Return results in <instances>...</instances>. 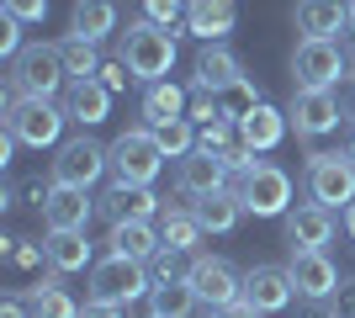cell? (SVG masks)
<instances>
[{"mask_svg":"<svg viewBox=\"0 0 355 318\" xmlns=\"http://www.w3.org/2000/svg\"><path fill=\"white\" fill-rule=\"evenodd\" d=\"M234 191L244 202V212H254V218H286L292 212V175L282 165H270V159H260Z\"/></svg>","mask_w":355,"mask_h":318,"instance_id":"7","label":"cell"},{"mask_svg":"<svg viewBox=\"0 0 355 318\" xmlns=\"http://www.w3.org/2000/svg\"><path fill=\"white\" fill-rule=\"evenodd\" d=\"M154 138H159V149L170 154V159H186V154L196 149V122L175 117V122H164V127H154Z\"/></svg>","mask_w":355,"mask_h":318,"instance_id":"33","label":"cell"},{"mask_svg":"<svg viewBox=\"0 0 355 318\" xmlns=\"http://www.w3.org/2000/svg\"><path fill=\"white\" fill-rule=\"evenodd\" d=\"M350 75V53L340 37H302L292 48V80L297 91H334Z\"/></svg>","mask_w":355,"mask_h":318,"instance_id":"4","label":"cell"},{"mask_svg":"<svg viewBox=\"0 0 355 318\" xmlns=\"http://www.w3.org/2000/svg\"><path fill=\"white\" fill-rule=\"evenodd\" d=\"M340 106H345V122H355V80H345V91H340Z\"/></svg>","mask_w":355,"mask_h":318,"instance_id":"43","label":"cell"},{"mask_svg":"<svg viewBox=\"0 0 355 318\" xmlns=\"http://www.w3.org/2000/svg\"><path fill=\"white\" fill-rule=\"evenodd\" d=\"M154 292V276H148L144 260L128 255H106L85 271V297L90 303H112V308H133Z\"/></svg>","mask_w":355,"mask_h":318,"instance_id":"1","label":"cell"},{"mask_svg":"<svg viewBox=\"0 0 355 318\" xmlns=\"http://www.w3.org/2000/svg\"><path fill=\"white\" fill-rule=\"evenodd\" d=\"M329 308H334V318H355V276L340 281V292L329 297Z\"/></svg>","mask_w":355,"mask_h":318,"instance_id":"38","label":"cell"},{"mask_svg":"<svg viewBox=\"0 0 355 318\" xmlns=\"http://www.w3.org/2000/svg\"><path fill=\"white\" fill-rule=\"evenodd\" d=\"M345 154H350V159H355V133H350V149H345Z\"/></svg>","mask_w":355,"mask_h":318,"instance_id":"46","label":"cell"},{"mask_svg":"<svg viewBox=\"0 0 355 318\" xmlns=\"http://www.w3.org/2000/svg\"><path fill=\"white\" fill-rule=\"evenodd\" d=\"M90 218H96V197L90 191H80V186H53L43 202V223L48 233H64V228H85Z\"/></svg>","mask_w":355,"mask_h":318,"instance_id":"17","label":"cell"},{"mask_svg":"<svg viewBox=\"0 0 355 318\" xmlns=\"http://www.w3.org/2000/svg\"><path fill=\"white\" fill-rule=\"evenodd\" d=\"M292 21L302 37H340L350 32V6L345 0H297Z\"/></svg>","mask_w":355,"mask_h":318,"instance_id":"18","label":"cell"},{"mask_svg":"<svg viewBox=\"0 0 355 318\" xmlns=\"http://www.w3.org/2000/svg\"><path fill=\"white\" fill-rule=\"evenodd\" d=\"M234 80H244V64H239L234 48L207 43L196 53V91H223V85H234Z\"/></svg>","mask_w":355,"mask_h":318,"instance_id":"23","label":"cell"},{"mask_svg":"<svg viewBox=\"0 0 355 318\" xmlns=\"http://www.w3.org/2000/svg\"><path fill=\"white\" fill-rule=\"evenodd\" d=\"M64 117L80 122V127H96V122H106V112H112V91H106L101 80H69V91H64Z\"/></svg>","mask_w":355,"mask_h":318,"instance_id":"19","label":"cell"},{"mask_svg":"<svg viewBox=\"0 0 355 318\" xmlns=\"http://www.w3.org/2000/svg\"><path fill=\"white\" fill-rule=\"evenodd\" d=\"M59 59H64V69H69V80H96L101 64H106L101 53H96V43H90V37H74V32L59 43Z\"/></svg>","mask_w":355,"mask_h":318,"instance_id":"32","label":"cell"},{"mask_svg":"<svg viewBox=\"0 0 355 318\" xmlns=\"http://www.w3.org/2000/svg\"><path fill=\"white\" fill-rule=\"evenodd\" d=\"M218 96V112H223V122H244L254 112V106L266 101V96H260V85H254L250 75L244 80H234V85H223V91H212Z\"/></svg>","mask_w":355,"mask_h":318,"instance_id":"31","label":"cell"},{"mask_svg":"<svg viewBox=\"0 0 355 318\" xmlns=\"http://www.w3.org/2000/svg\"><path fill=\"white\" fill-rule=\"evenodd\" d=\"M164 159H170V154L159 149L154 127H128V133H117V143H112V181L154 186V175L164 170Z\"/></svg>","mask_w":355,"mask_h":318,"instance_id":"6","label":"cell"},{"mask_svg":"<svg viewBox=\"0 0 355 318\" xmlns=\"http://www.w3.org/2000/svg\"><path fill=\"white\" fill-rule=\"evenodd\" d=\"M159 239H164V249L196 255V244L207 239V228H202V218H196L191 207H164L159 212Z\"/></svg>","mask_w":355,"mask_h":318,"instance_id":"26","label":"cell"},{"mask_svg":"<svg viewBox=\"0 0 355 318\" xmlns=\"http://www.w3.org/2000/svg\"><path fill=\"white\" fill-rule=\"evenodd\" d=\"M207 318H266V313H260V308H250L244 297H239V303H228V308H212Z\"/></svg>","mask_w":355,"mask_h":318,"instance_id":"40","label":"cell"},{"mask_svg":"<svg viewBox=\"0 0 355 318\" xmlns=\"http://www.w3.org/2000/svg\"><path fill=\"white\" fill-rule=\"evenodd\" d=\"M164 249L159 228L154 223H112V233H106V255H128V260H154Z\"/></svg>","mask_w":355,"mask_h":318,"instance_id":"22","label":"cell"},{"mask_svg":"<svg viewBox=\"0 0 355 318\" xmlns=\"http://www.w3.org/2000/svg\"><path fill=\"white\" fill-rule=\"evenodd\" d=\"M345 6H350V21H355V0H345Z\"/></svg>","mask_w":355,"mask_h":318,"instance_id":"47","label":"cell"},{"mask_svg":"<svg viewBox=\"0 0 355 318\" xmlns=\"http://www.w3.org/2000/svg\"><path fill=\"white\" fill-rule=\"evenodd\" d=\"M96 212L106 223H154L164 212V202L154 197V186H128V181H112L106 197H96Z\"/></svg>","mask_w":355,"mask_h":318,"instance_id":"14","label":"cell"},{"mask_svg":"<svg viewBox=\"0 0 355 318\" xmlns=\"http://www.w3.org/2000/svg\"><path fill=\"white\" fill-rule=\"evenodd\" d=\"M191 212L202 218V228H207V233H234L239 218H244V202H239V191L228 186V191H212V197L191 202Z\"/></svg>","mask_w":355,"mask_h":318,"instance_id":"28","label":"cell"},{"mask_svg":"<svg viewBox=\"0 0 355 318\" xmlns=\"http://www.w3.org/2000/svg\"><path fill=\"white\" fill-rule=\"evenodd\" d=\"M122 64L144 85L170 80V69H175V37H170V27H154L148 16H138L133 27L122 32Z\"/></svg>","mask_w":355,"mask_h":318,"instance_id":"3","label":"cell"},{"mask_svg":"<svg viewBox=\"0 0 355 318\" xmlns=\"http://www.w3.org/2000/svg\"><path fill=\"white\" fill-rule=\"evenodd\" d=\"M186 6L191 0H144V16L154 27H175V21H186Z\"/></svg>","mask_w":355,"mask_h":318,"instance_id":"35","label":"cell"},{"mask_svg":"<svg viewBox=\"0 0 355 318\" xmlns=\"http://www.w3.org/2000/svg\"><path fill=\"white\" fill-rule=\"evenodd\" d=\"M297 297L292 287V271L286 265H250L244 271V303L260 308V313H286Z\"/></svg>","mask_w":355,"mask_h":318,"instance_id":"15","label":"cell"},{"mask_svg":"<svg viewBox=\"0 0 355 318\" xmlns=\"http://www.w3.org/2000/svg\"><path fill=\"white\" fill-rule=\"evenodd\" d=\"M308 197L318 202V207H350L355 202V159L350 154H308Z\"/></svg>","mask_w":355,"mask_h":318,"instance_id":"9","label":"cell"},{"mask_svg":"<svg viewBox=\"0 0 355 318\" xmlns=\"http://www.w3.org/2000/svg\"><path fill=\"white\" fill-rule=\"evenodd\" d=\"M175 186L180 197H212V191H228L234 186V175H228V165H223V154H207V149H191L186 159H175Z\"/></svg>","mask_w":355,"mask_h":318,"instance_id":"13","label":"cell"},{"mask_svg":"<svg viewBox=\"0 0 355 318\" xmlns=\"http://www.w3.org/2000/svg\"><path fill=\"white\" fill-rule=\"evenodd\" d=\"M286 271H292V287L302 303H329L340 292V271L324 249H286Z\"/></svg>","mask_w":355,"mask_h":318,"instance_id":"12","label":"cell"},{"mask_svg":"<svg viewBox=\"0 0 355 318\" xmlns=\"http://www.w3.org/2000/svg\"><path fill=\"white\" fill-rule=\"evenodd\" d=\"M0 318H32L27 297H6V303H0Z\"/></svg>","mask_w":355,"mask_h":318,"instance_id":"42","label":"cell"},{"mask_svg":"<svg viewBox=\"0 0 355 318\" xmlns=\"http://www.w3.org/2000/svg\"><path fill=\"white\" fill-rule=\"evenodd\" d=\"M106 170H112V149L96 143L90 133L59 143V154H53V186H80V191H90Z\"/></svg>","mask_w":355,"mask_h":318,"instance_id":"8","label":"cell"},{"mask_svg":"<svg viewBox=\"0 0 355 318\" xmlns=\"http://www.w3.org/2000/svg\"><path fill=\"white\" fill-rule=\"evenodd\" d=\"M286 127H292V122H286V112H276L270 101H260L250 117L239 122V138H244L254 154H266V149H276V143L286 138Z\"/></svg>","mask_w":355,"mask_h":318,"instance_id":"24","label":"cell"},{"mask_svg":"<svg viewBox=\"0 0 355 318\" xmlns=\"http://www.w3.org/2000/svg\"><path fill=\"white\" fill-rule=\"evenodd\" d=\"M234 21H239L234 0H191V6H186V27H191V37H202V43H223V37L234 32Z\"/></svg>","mask_w":355,"mask_h":318,"instance_id":"21","label":"cell"},{"mask_svg":"<svg viewBox=\"0 0 355 318\" xmlns=\"http://www.w3.org/2000/svg\"><path fill=\"white\" fill-rule=\"evenodd\" d=\"M175 117H191L186 91H180L175 80H154V85H144V127H164V122H175Z\"/></svg>","mask_w":355,"mask_h":318,"instance_id":"25","label":"cell"},{"mask_svg":"<svg viewBox=\"0 0 355 318\" xmlns=\"http://www.w3.org/2000/svg\"><path fill=\"white\" fill-rule=\"evenodd\" d=\"M80 318H128V308H112V303H90V297H85Z\"/></svg>","mask_w":355,"mask_h":318,"instance_id":"41","label":"cell"},{"mask_svg":"<svg viewBox=\"0 0 355 318\" xmlns=\"http://www.w3.org/2000/svg\"><path fill=\"white\" fill-rule=\"evenodd\" d=\"M11 149H16V138H11V133H0V170L11 165Z\"/></svg>","mask_w":355,"mask_h":318,"instance_id":"44","label":"cell"},{"mask_svg":"<svg viewBox=\"0 0 355 318\" xmlns=\"http://www.w3.org/2000/svg\"><path fill=\"white\" fill-rule=\"evenodd\" d=\"M21 297H27L32 318H80V303L59 287V276H48V281H37V287H27Z\"/></svg>","mask_w":355,"mask_h":318,"instance_id":"29","label":"cell"},{"mask_svg":"<svg viewBox=\"0 0 355 318\" xmlns=\"http://www.w3.org/2000/svg\"><path fill=\"white\" fill-rule=\"evenodd\" d=\"M96 80H101L106 91L117 96V91H128V80H133V69H128L122 59H106V64H101V75H96Z\"/></svg>","mask_w":355,"mask_h":318,"instance_id":"36","label":"cell"},{"mask_svg":"<svg viewBox=\"0 0 355 318\" xmlns=\"http://www.w3.org/2000/svg\"><path fill=\"white\" fill-rule=\"evenodd\" d=\"M286 122L297 127L302 143H313V138L334 133V127L345 122V106H340V96H334V91H297L292 106H286Z\"/></svg>","mask_w":355,"mask_h":318,"instance_id":"11","label":"cell"},{"mask_svg":"<svg viewBox=\"0 0 355 318\" xmlns=\"http://www.w3.org/2000/svg\"><path fill=\"white\" fill-rule=\"evenodd\" d=\"M21 96H37V101H53V96L69 91V69L59 59V43H27L11 59V75H6Z\"/></svg>","mask_w":355,"mask_h":318,"instance_id":"5","label":"cell"},{"mask_svg":"<svg viewBox=\"0 0 355 318\" xmlns=\"http://www.w3.org/2000/svg\"><path fill=\"white\" fill-rule=\"evenodd\" d=\"M196 308H202V297H196L191 281H164V287L148 292V313L154 318H191Z\"/></svg>","mask_w":355,"mask_h":318,"instance_id":"30","label":"cell"},{"mask_svg":"<svg viewBox=\"0 0 355 318\" xmlns=\"http://www.w3.org/2000/svg\"><path fill=\"white\" fill-rule=\"evenodd\" d=\"M148 318H154V313H148Z\"/></svg>","mask_w":355,"mask_h":318,"instance_id":"48","label":"cell"},{"mask_svg":"<svg viewBox=\"0 0 355 318\" xmlns=\"http://www.w3.org/2000/svg\"><path fill=\"white\" fill-rule=\"evenodd\" d=\"M43 249H48V265H53L59 276H74V271H90V265H96V244L85 239V228H64V233H48Z\"/></svg>","mask_w":355,"mask_h":318,"instance_id":"20","label":"cell"},{"mask_svg":"<svg viewBox=\"0 0 355 318\" xmlns=\"http://www.w3.org/2000/svg\"><path fill=\"white\" fill-rule=\"evenodd\" d=\"M11 260L21 265V271H37L48 260V249H37V244H27V239H16V249H11Z\"/></svg>","mask_w":355,"mask_h":318,"instance_id":"39","label":"cell"},{"mask_svg":"<svg viewBox=\"0 0 355 318\" xmlns=\"http://www.w3.org/2000/svg\"><path fill=\"white\" fill-rule=\"evenodd\" d=\"M69 32L74 37H90V43L112 37V32H117V0H74Z\"/></svg>","mask_w":355,"mask_h":318,"instance_id":"27","label":"cell"},{"mask_svg":"<svg viewBox=\"0 0 355 318\" xmlns=\"http://www.w3.org/2000/svg\"><path fill=\"white\" fill-rule=\"evenodd\" d=\"M345 228H350V239H355V202L345 207Z\"/></svg>","mask_w":355,"mask_h":318,"instance_id":"45","label":"cell"},{"mask_svg":"<svg viewBox=\"0 0 355 318\" xmlns=\"http://www.w3.org/2000/svg\"><path fill=\"white\" fill-rule=\"evenodd\" d=\"M186 281L196 287V297H202V308H207V313L244 297V276H239L223 255H191V276H186Z\"/></svg>","mask_w":355,"mask_h":318,"instance_id":"10","label":"cell"},{"mask_svg":"<svg viewBox=\"0 0 355 318\" xmlns=\"http://www.w3.org/2000/svg\"><path fill=\"white\" fill-rule=\"evenodd\" d=\"M282 239H286V249H324L334 239V212L318 207V202H302V207H292L282 218Z\"/></svg>","mask_w":355,"mask_h":318,"instance_id":"16","label":"cell"},{"mask_svg":"<svg viewBox=\"0 0 355 318\" xmlns=\"http://www.w3.org/2000/svg\"><path fill=\"white\" fill-rule=\"evenodd\" d=\"M6 16H16V21H43L48 0H6Z\"/></svg>","mask_w":355,"mask_h":318,"instance_id":"37","label":"cell"},{"mask_svg":"<svg viewBox=\"0 0 355 318\" xmlns=\"http://www.w3.org/2000/svg\"><path fill=\"white\" fill-rule=\"evenodd\" d=\"M64 106L53 101H37V96H21L6 80V133L16 138V143H27V149H53L64 133Z\"/></svg>","mask_w":355,"mask_h":318,"instance_id":"2","label":"cell"},{"mask_svg":"<svg viewBox=\"0 0 355 318\" xmlns=\"http://www.w3.org/2000/svg\"><path fill=\"white\" fill-rule=\"evenodd\" d=\"M148 276H154V287H164V281H186V276H191V260L180 255V249H159V255L148 260Z\"/></svg>","mask_w":355,"mask_h":318,"instance_id":"34","label":"cell"}]
</instances>
